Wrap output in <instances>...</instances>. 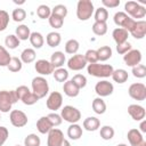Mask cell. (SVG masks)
<instances>
[{"label":"cell","instance_id":"28","mask_svg":"<svg viewBox=\"0 0 146 146\" xmlns=\"http://www.w3.org/2000/svg\"><path fill=\"white\" fill-rule=\"evenodd\" d=\"M16 36L18 38V40L21 41V40H23V41H25V40H27L29 38H30V35H31V31H30V27L27 26V25H25V24H21V25H18L17 27H16Z\"/></svg>","mask_w":146,"mask_h":146},{"label":"cell","instance_id":"60","mask_svg":"<svg viewBox=\"0 0 146 146\" xmlns=\"http://www.w3.org/2000/svg\"><path fill=\"white\" fill-rule=\"evenodd\" d=\"M0 120H1V115H0Z\"/></svg>","mask_w":146,"mask_h":146},{"label":"cell","instance_id":"43","mask_svg":"<svg viewBox=\"0 0 146 146\" xmlns=\"http://www.w3.org/2000/svg\"><path fill=\"white\" fill-rule=\"evenodd\" d=\"M11 18H13L15 22H17V23L23 22V21L26 18V11H25L23 8H16V9H14L13 13H11Z\"/></svg>","mask_w":146,"mask_h":146},{"label":"cell","instance_id":"33","mask_svg":"<svg viewBox=\"0 0 146 146\" xmlns=\"http://www.w3.org/2000/svg\"><path fill=\"white\" fill-rule=\"evenodd\" d=\"M80 48V43L78 40L75 39H70L66 43H65V52L70 54V55H75L78 52Z\"/></svg>","mask_w":146,"mask_h":146},{"label":"cell","instance_id":"45","mask_svg":"<svg viewBox=\"0 0 146 146\" xmlns=\"http://www.w3.org/2000/svg\"><path fill=\"white\" fill-rule=\"evenodd\" d=\"M71 81H72L80 90L87 86V78H86L83 74H75V75L71 79Z\"/></svg>","mask_w":146,"mask_h":146},{"label":"cell","instance_id":"17","mask_svg":"<svg viewBox=\"0 0 146 146\" xmlns=\"http://www.w3.org/2000/svg\"><path fill=\"white\" fill-rule=\"evenodd\" d=\"M127 138L130 143V146H146V141L143 137V133L138 129H130L127 133Z\"/></svg>","mask_w":146,"mask_h":146},{"label":"cell","instance_id":"54","mask_svg":"<svg viewBox=\"0 0 146 146\" xmlns=\"http://www.w3.org/2000/svg\"><path fill=\"white\" fill-rule=\"evenodd\" d=\"M102 5L104 8H116L120 5V0H102Z\"/></svg>","mask_w":146,"mask_h":146},{"label":"cell","instance_id":"3","mask_svg":"<svg viewBox=\"0 0 146 146\" xmlns=\"http://www.w3.org/2000/svg\"><path fill=\"white\" fill-rule=\"evenodd\" d=\"M125 14L135 21H140L146 16V8L136 1H127L124 3Z\"/></svg>","mask_w":146,"mask_h":146},{"label":"cell","instance_id":"35","mask_svg":"<svg viewBox=\"0 0 146 146\" xmlns=\"http://www.w3.org/2000/svg\"><path fill=\"white\" fill-rule=\"evenodd\" d=\"M94 16H95V22H104V23H106V21L108 18V11H107L106 8L99 7L94 11Z\"/></svg>","mask_w":146,"mask_h":146},{"label":"cell","instance_id":"39","mask_svg":"<svg viewBox=\"0 0 146 146\" xmlns=\"http://www.w3.org/2000/svg\"><path fill=\"white\" fill-rule=\"evenodd\" d=\"M36 15L39 18L41 19H46V18H49L50 15H51V9L49 6L47 5H40L38 8H36Z\"/></svg>","mask_w":146,"mask_h":146},{"label":"cell","instance_id":"18","mask_svg":"<svg viewBox=\"0 0 146 146\" xmlns=\"http://www.w3.org/2000/svg\"><path fill=\"white\" fill-rule=\"evenodd\" d=\"M128 113H129V115L135 121H141V120L145 119V115H146L145 108L141 105H138V104H131V105H129L128 106Z\"/></svg>","mask_w":146,"mask_h":146},{"label":"cell","instance_id":"42","mask_svg":"<svg viewBox=\"0 0 146 146\" xmlns=\"http://www.w3.org/2000/svg\"><path fill=\"white\" fill-rule=\"evenodd\" d=\"M83 56H84L87 64L98 63V54H97V50H95V49H88Z\"/></svg>","mask_w":146,"mask_h":146},{"label":"cell","instance_id":"21","mask_svg":"<svg viewBox=\"0 0 146 146\" xmlns=\"http://www.w3.org/2000/svg\"><path fill=\"white\" fill-rule=\"evenodd\" d=\"M65 60H66V57H65L63 51H55V52L51 54V57H50L49 62L51 63L54 68H59L64 65Z\"/></svg>","mask_w":146,"mask_h":146},{"label":"cell","instance_id":"1","mask_svg":"<svg viewBox=\"0 0 146 146\" xmlns=\"http://www.w3.org/2000/svg\"><path fill=\"white\" fill-rule=\"evenodd\" d=\"M114 68L110 64H88L87 72L89 75L95 78H110L113 73Z\"/></svg>","mask_w":146,"mask_h":146},{"label":"cell","instance_id":"4","mask_svg":"<svg viewBox=\"0 0 146 146\" xmlns=\"http://www.w3.org/2000/svg\"><path fill=\"white\" fill-rule=\"evenodd\" d=\"M95 8L90 0H79L76 5V17L80 21H88L94 15Z\"/></svg>","mask_w":146,"mask_h":146},{"label":"cell","instance_id":"26","mask_svg":"<svg viewBox=\"0 0 146 146\" xmlns=\"http://www.w3.org/2000/svg\"><path fill=\"white\" fill-rule=\"evenodd\" d=\"M35 57H36L35 50L32 49V48H25L22 51V54H21V60L24 64H31V63H33L35 60Z\"/></svg>","mask_w":146,"mask_h":146},{"label":"cell","instance_id":"36","mask_svg":"<svg viewBox=\"0 0 146 146\" xmlns=\"http://www.w3.org/2000/svg\"><path fill=\"white\" fill-rule=\"evenodd\" d=\"M22 67H23V63H22L21 58H18V57H11V59H10L8 66H7L8 71H10L13 73L19 72L22 70Z\"/></svg>","mask_w":146,"mask_h":146},{"label":"cell","instance_id":"24","mask_svg":"<svg viewBox=\"0 0 146 146\" xmlns=\"http://www.w3.org/2000/svg\"><path fill=\"white\" fill-rule=\"evenodd\" d=\"M63 91L68 97H76L80 94V89L71 80H67L66 82H64V84H63Z\"/></svg>","mask_w":146,"mask_h":146},{"label":"cell","instance_id":"5","mask_svg":"<svg viewBox=\"0 0 146 146\" xmlns=\"http://www.w3.org/2000/svg\"><path fill=\"white\" fill-rule=\"evenodd\" d=\"M31 87H32V92L39 99L46 97L48 95V92H49L48 81L43 76H35V78H33L32 83H31Z\"/></svg>","mask_w":146,"mask_h":146},{"label":"cell","instance_id":"34","mask_svg":"<svg viewBox=\"0 0 146 146\" xmlns=\"http://www.w3.org/2000/svg\"><path fill=\"white\" fill-rule=\"evenodd\" d=\"M114 133H115V131H114L113 127H111V125H103L99 130L100 138L104 140H111L114 137Z\"/></svg>","mask_w":146,"mask_h":146},{"label":"cell","instance_id":"2","mask_svg":"<svg viewBox=\"0 0 146 146\" xmlns=\"http://www.w3.org/2000/svg\"><path fill=\"white\" fill-rule=\"evenodd\" d=\"M17 96L15 90H1L0 91V112L8 113L11 110V106L17 103Z\"/></svg>","mask_w":146,"mask_h":146},{"label":"cell","instance_id":"15","mask_svg":"<svg viewBox=\"0 0 146 146\" xmlns=\"http://www.w3.org/2000/svg\"><path fill=\"white\" fill-rule=\"evenodd\" d=\"M129 34H131L135 39H143L146 35V22L144 19L135 21L129 30Z\"/></svg>","mask_w":146,"mask_h":146},{"label":"cell","instance_id":"51","mask_svg":"<svg viewBox=\"0 0 146 146\" xmlns=\"http://www.w3.org/2000/svg\"><path fill=\"white\" fill-rule=\"evenodd\" d=\"M131 49H132V46H131V43L129 41H127L124 43H121V44H116V51L120 55H124L128 51H130Z\"/></svg>","mask_w":146,"mask_h":146},{"label":"cell","instance_id":"8","mask_svg":"<svg viewBox=\"0 0 146 146\" xmlns=\"http://www.w3.org/2000/svg\"><path fill=\"white\" fill-rule=\"evenodd\" d=\"M113 21L115 23V25H117L121 29H124L129 32V30L131 29L132 24L135 23V19H132L131 17H129L124 11H117L114 14Z\"/></svg>","mask_w":146,"mask_h":146},{"label":"cell","instance_id":"25","mask_svg":"<svg viewBox=\"0 0 146 146\" xmlns=\"http://www.w3.org/2000/svg\"><path fill=\"white\" fill-rule=\"evenodd\" d=\"M111 76H112V79H113L114 82L122 84V83L127 82V80H128V78H129V74H128V72H127L125 70H123V68H117V70H114V71H113V73H112Z\"/></svg>","mask_w":146,"mask_h":146},{"label":"cell","instance_id":"53","mask_svg":"<svg viewBox=\"0 0 146 146\" xmlns=\"http://www.w3.org/2000/svg\"><path fill=\"white\" fill-rule=\"evenodd\" d=\"M8 137H9V131H8V129L6 128V127H0V146H2L6 141H7V139H8Z\"/></svg>","mask_w":146,"mask_h":146},{"label":"cell","instance_id":"59","mask_svg":"<svg viewBox=\"0 0 146 146\" xmlns=\"http://www.w3.org/2000/svg\"><path fill=\"white\" fill-rule=\"evenodd\" d=\"M15 146H21V145H15Z\"/></svg>","mask_w":146,"mask_h":146},{"label":"cell","instance_id":"32","mask_svg":"<svg viewBox=\"0 0 146 146\" xmlns=\"http://www.w3.org/2000/svg\"><path fill=\"white\" fill-rule=\"evenodd\" d=\"M54 79L57 81V82H66L67 79H68V71L66 68H63V67H59V68H55L54 73Z\"/></svg>","mask_w":146,"mask_h":146},{"label":"cell","instance_id":"58","mask_svg":"<svg viewBox=\"0 0 146 146\" xmlns=\"http://www.w3.org/2000/svg\"><path fill=\"white\" fill-rule=\"evenodd\" d=\"M116 146H128L127 144H119V145H116Z\"/></svg>","mask_w":146,"mask_h":146},{"label":"cell","instance_id":"10","mask_svg":"<svg viewBox=\"0 0 146 146\" xmlns=\"http://www.w3.org/2000/svg\"><path fill=\"white\" fill-rule=\"evenodd\" d=\"M95 91L98 95V97L103 98V97H107L110 95L113 94L114 91V86L112 82L107 81V80H100L99 82L96 83L95 86Z\"/></svg>","mask_w":146,"mask_h":146},{"label":"cell","instance_id":"14","mask_svg":"<svg viewBox=\"0 0 146 146\" xmlns=\"http://www.w3.org/2000/svg\"><path fill=\"white\" fill-rule=\"evenodd\" d=\"M86 66L87 62L84 59V56L81 54H75L67 60V67L72 71H81Z\"/></svg>","mask_w":146,"mask_h":146},{"label":"cell","instance_id":"30","mask_svg":"<svg viewBox=\"0 0 146 146\" xmlns=\"http://www.w3.org/2000/svg\"><path fill=\"white\" fill-rule=\"evenodd\" d=\"M92 111L96 113V114H104L106 112V103L104 102L103 98L100 97H97L92 100Z\"/></svg>","mask_w":146,"mask_h":146},{"label":"cell","instance_id":"52","mask_svg":"<svg viewBox=\"0 0 146 146\" xmlns=\"http://www.w3.org/2000/svg\"><path fill=\"white\" fill-rule=\"evenodd\" d=\"M29 91H30V89H29L26 86H19V87H17V88L15 89V94H16V96H17V99L21 100Z\"/></svg>","mask_w":146,"mask_h":146},{"label":"cell","instance_id":"6","mask_svg":"<svg viewBox=\"0 0 146 146\" xmlns=\"http://www.w3.org/2000/svg\"><path fill=\"white\" fill-rule=\"evenodd\" d=\"M60 116L64 121L68 123H78L81 120V112L71 105H65L60 111Z\"/></svg>","mask_w":146,"mask_h":146},{"label":"cell","instance_id":"7","mask_svg":"<svg viewBox=\"0 0 146 146\" xmlns=\"http://www.w3.org/2000/svg\"><path fill=\"white\" fill-rule=\"evenodd\" d=\"M128 92H129V96L135 100L141 102L146 99V86L144 83L136 82V83L130 84Z\"/></svg>","mask_w":146,"mask_h":146},{"label":"cell","instance_id":"31","mask_svg":"<svg viewBox=\"0 0 146 146\" xmlns=\"http://www.w3.org/2000/svg\"><path fill=\"white\" fill-rule=\"evenodd\" d=\"M97 54H98V60L105 62L112 57V48L110 46H102L97 49Z\"/></svg>","mask_w":146,"mask_h":146},{"label":"cell","instance_id":"41","mask_svg":"<svg viewBox=\"0 0 146 146\" xmlns=\"http://www.w3.org/2000/svg\"><path fill=\"white\" fill-rule=\"evenodd\" d=\"M19 40H18V38L15 35V34H9V35H7L6 36V39H5V44H6V47L7 48H9V49H16L18 46H19Z\"/></svg>","mask_w":146,"mask_h":146},{"label":"cell","instance_id":"23","mask_svg":"<svg viewBox=\"0 0 146 146\" xmlns=\"http://www.w3.org/2000/svg\"><path fill=\"white\" fill-rule=\"evenodd\" d=\"M82 127L79 125L78 123H72L67 128V136L72 140H78L82 137Z\"/></svg>","mask_w":146,"mask_h":146},{"label":"cell","instance_id":"46","mask_svg":"<svg viewBox=\"0 0 146 146\" xmlns=\"http://www.w3.org/2000/svg\"><path fill=\"white\" fill-rule=\"evenodd\" d=\"M51 14L52 15H56V16H58V17H60V18L64 19L66 17V15H67V8L64 5H56L51 9Z\"/></svg>","mask_w":146,"mask_h":146},{"label":"cell","instance_id":"44","mask_svg":"<svg viewBox=\"0 0 146 146\" xmlns=\"http://www.w3.org/2000/svg\"><path fill=\"white\" fill-rule=\"evenodd\" d=\"M132 75L138 79H143L146 76V66L144 64H138L132 67Z\"/></svg>","mask_w":146,"mask_h":146},{"label":"cell","instance_id":"27","mask_svg":"<svg viewBox=\"0 0 146 146\" xmlns=\"http://www.w3.org/2000/svg\"><path fill=\"white\" fill-rule=\"evenodd\" d=\"M60 41H62V36H60V34L58 33V32H49L48 34H47V36H46V42H47V44L49 46V47H51V48H55V47H58L59 46V43H60Z\"/></svg>","mask_w":146,"mask_h":146},{"label":"cell","instance_id":"20","mask_svg":"<svg viewBox=\"0 0 146 146\" xmlns=\"http://www.w3.org/2000/svg\"><path fill=\"white\" fill-rule=\"evenodd\" d=\"M52 128H54V127L51 125V123H50V121L48 120L47 116H41V117L36 121V129H38V131H39L40 133H42V135L48 133Z\"/></svg>","mask_w":146,"mask_h":146},{"label":"cell","instance_id":"9","mask_svg":"<svg viewBox=\"0 0 146 146\" xmlns=\"http://www.w3.org/2000/svg\"><path fill=\"white\" fill-rule=\"evenodd\" d=\"M9 120H10V123L16 128L25 127L29 121L27 115L23 111H19V110H13L9 114Z\"/></svg>","mask_w":146,"mask_h":146},{"label":"cell","instance_id":"29","mask_svg":"<svg viewBox=\"0 0 146 146\" xmlns=\"http://www.w3.org/2000/svg\"><path fill=\"white\" fill-rule=\"evenodd\" d=\"M29 40H30L31 44L33 46V48H35V49H40L44 43L43 35L40 32H32L30 38H29Z\"/></svg>","mask_w":146,"mask_h":146},{"label":"cell","instance_id":"11","mask_svg":"<svg viewBox=\"0 0 146 146\" xmlns=\"http://www.w3.org/2000/svg\"><path fill=\"white\" fill-rule=\"evenodd\" d=\"M46 105L48 107V110H51L54 112H56L57 110H59L63 105V96L60 92L58 91H52L49 94L47 100H46Z\"/></svg>","mask_w":146,"mask_h":146},{"label":"cell","instance_id":"37","mask_svg":"<svg viewBox=\"0 0 146 146\" xmlns=\"http://www.w3.org/2000/svg\"><path fill=\"white\" fill-rule=\"evenodd\" d=\"M92 32L96 35H104L107 32V24L104 22H95L92 24Z\"/></svg>","mask_w":146,"mask_h":146},{"label":"cell","instance_id":"12","mask_svg":"<svg viewBox=\"0 0 146 146\" xmlns=\"http://www.w3.org/2000/svg\"><path fill=\"white\" fill-rule=\"evenodd\" d=\"M65 140L64 133L62 130L57 128H52L48 132V138H47V146H62L63 141Z\"/></svg>","mask_w":146,"mask_h":146},{"label":"cell","instance_id":"22","mask_svg":"<svg viewBox=\"0 0 146 146\" xmlns=\"http://www.w3.org/2000/svg\"><path fill=\"white\" fill-rule=\"evenodd\" d=\"M82 125L87 131H96L100 127V121L96 116H89V117L84 119Z\"/></svg>","mask_w":146,"mask_h":146},{"label":"cell","instance_id":"49","mask_svg":"<svg viewBox=\"0 0 146 146\" xmlns=\"http://www.w3.org/2000/svg\"><path fill=\"white\" fill-rule=\"evenodd\" d=\"M9 24V14L6 10H0V32L5 31Z\"/></svg>","mask_w":146,"mask_h":146},{"label":"cell","instance_id":"48","mask_svg":"<svg viewBox=\"0 0 146 146\" xmlns=\"http://www.w3.org/2000/svg\"><path fill=\"white\" fill-rule=\"evenodd\" d=\"M48 22H49V25L51 27H54V29H60L63 26V24H64V19L63 18H60V17H58L56 15H52V14L48 18Z\"/></svg>","mask_w":146,"mask_h":146},{"label":"cell","instance_id":"47","mask_svg":"<svg viewBox=\"0 0 146 146\" xmlns=\"http://www.w3.org/2000/svg\"><path fill=\"white\" fill-rule=\"evenodd\" d=\"M22 102H23V104L24 105H27V106H31V105H34L35 103H38V100H39V98L32 92V91H29L22 99H21Z\"/></svg>","mask_w":146,"mask_h":146},{"label":"cell","instance_id":"40","mask_svg":"<svg viewBox=\"0 0 146 146\" xmlns=\"http://www.w3.org/2000/svg\"><path fill=\"white\" fill-rule=\"evenodd\" d=\"M11 59V56L10 54L8 52V50L3 47V46H0V66H8L9 62Z\"/></svg>","mask_w":146,"mask_h":146},{"label":"cell","instance_id":"13","mask_svg":"<svg viewBox=\"0 0 146 146\" xmlns=\"http://www.w3.org/2000/svg\"><path fill=\"white\" fill-rule=\"evenodd\" d=\"M123 62L125 63L127 66L133 67L141 62V52L138 49H131L127 54L123 55Z\"/></svg>","mask_w":146,"mask_h":146},{"label":"cell","instance_id":"16","mask_svg":"<svg viewBox=\"0 0 146 146\" xmlns=\"http://www.w3.org/2000/svg\"><path fill=\"white\" fill-rule=\"evenodd\" d=\"M34 68L36 71V73L40 74V76L42 75H49V74H52L55 68L54 66L51 65V63L47 59H38L34 64Z\"/></svg>","mask_w":146,"mask_h":146},{"label":"cell","instance_id":"38","mask_svg":"<svg viewBox=\"0 0 146 146\" xmlns=\"http://www.w3.org/2000/svg\"><path fill=\"white\" fill-rule=\"evenodd\" d=\"M40 137L35 133H30L24 138V146H40Z\"/></svg>","mask_w":146,"mask_h":146},{"label":"cell","instance_id":"57","mask_svg":"<svg viewBox=\"0 0 146 146\" xmlns=\"http://www.w3.org/2000/svg\"><path fill=\"white\" fill-rule=\"evenodd\" d=\"M14 2H15V3H16V5H23V3H24V2H25V1H19V2H18V1H16V0H15V1H14Z\"/></svg>","mask_w":146,"mask_h":146},{"label":"cell","instance_id":"55","mask_svg":"<svg viewBox=\"0 0 146 146\" xmlns=\"http://www.w3.org/2000/svg\"><path fill=\"white\" fill-rule=\"evenodd\" d=\"M140 132L141 133H145L146 132V121L145 120H141V123H140Z\"/></svg>","mask_w":146,"mask_h":146},{"label":"cell","instance_id":"19","mask_svg":"<svg viewBox=\"0 0 146 146\" xmlns=\"http://www.w3.org/2000/svg\"><path fill=\"white\" fill-rule=\"evenodd\" d=\"M112 36H113V40L115 41L116 44H121V43H124L128 41V36H129V32L124 29H121V27H116L113 30L112 32Z\"/></svg>","mask_w":146,"mask_h":146},{"label":"cell","instance_id":"50","mask_svg":"<svg viewBox=\"0 0 146 146\" xmlns=\"http://www.w3.org/2000/svg\"><path fill=\"white\" fill-rule=\"evenodd\" d=\"M47 117H48V120L50 121V123H51V125L52 127H58V125H60L62 124V122H63V119H62V116H60V114H57L56 112H52V113H49L48 115H47Z\"/></svg>","mask_w":146,"mask_h":146},{"label":"cell","instance_id":"56","mask_svg":"<svg viewBox=\"0 0 146 146\" xmlns=\"http://www.w3.org/2000/svg\"><path fill=\"white\" fill-rule=\"evenodd\" d=\"M62 146H71V144H70V141H68V140H66V139H65V140L63 141Z\"/></svg>","mask_w":146,"mask_h":146}]
</instances>
